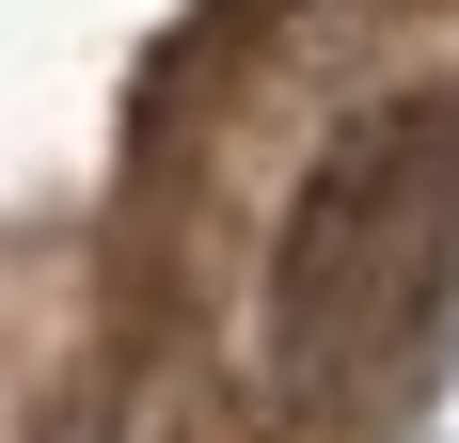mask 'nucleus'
<instances>
[{
    "label": "nucleus",
    "instance_id": "1",
    "mask_svg": "<svg viewBox=\"0 0 459 443\" xmlns=\"http://www.w3.org/2000/svg\"><path fill=\"white\" fill-rule=\"evenodd\" d=\"M444 301H459V80H380L270 206L238 380L270 396L285 443H349L412 396Z\"/></svg>",
    "mask_w": 459,
    "mask_h": 443
}]
</instances>
